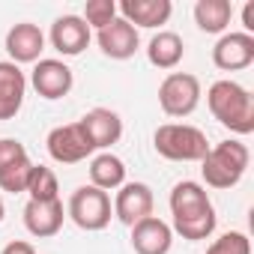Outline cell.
Returning <instances> with one entry per match:
<instances>
[{
	"label": "cell",
	"mask_w": 254,
	"mask_h": 254,
	"mask_svg": "<svg viewBox=\"0 0 254 254\" xmlns=\"http://www.w3.org/2000/svg\"><path fill=\"white\" fill-rule=\"evenodd\" d=\"M171 215H174V224L171 230L180 233L183 239L189 242H200V239H209L212 230H215V206L206 194V189L194 180H183L171 189Z\"/></svg>",
	"instance_id": "1"
},
{
	"label": "cell",
	"mask_w": 254,
	"mask_h": 254,
	"mask_svg": "<svg viewBox=\"0 0 254 254\" xmlns=\"http://www.w3.org/2000/svg\"><path fill=\"white\" fill-rule=\"evenodd\" d=\"M206 105H209L212 117L233 135L254 132V96L239 81H230V78L215 81L206 90Z\"/></svg>",
	"instance_id": "2"
},
{
	"label": "cell",
	"mask_w": 254,
	"mask_h": 254,
	"mask_svg": "<svg viewBox=\"0 0 254 254\" xmlns=\"http://www.w3.org/2000/svg\"><path fill=\"white\" fill-rule=\"evenodd\" d=\"M251 153L242 141H218L200 159V177L209 189H233L248 171Z\"/></svg>",
	"instance_id": "3"
},
{
	"label": "cell",
	"mask_w": 254,
	"mask_h": 254,
	"mask_svg": "<svg viewBox=\"0 0 254 254\" xmlns=\"http://www.w3.org/2000/svg\"><path fill=\"white\" fill-rule=\"evenodd\" d=\"M153 147L168 162H200L209 153V141L197 126L189 123H165L153 135Z\"/></svg>",
	"instance_id": "4"
},
{
	"label": "cell",
	"mask_w": 254,
	"mask_h": 254,
	"mask_svg": "<svg viewBox=\"0 0 254 254\" xmlns=\"http://www.w3.org/2000/svg\"><path fill=\"white\" fill-rule=\"evenodd\" d=\"M66 215L87 233L105 230L114 218V206H111V194L96 189V186H78L69 194L66 203Z\"/></svg>",
	"instance_id": "5"
},
{
	"label": "cell",
	"mask_w": 254,
	"mask_h": 254,
	"mask_svg": "<svg viewBox=\"0 0 254 254\" xmlns=\"http://www.w3.org/2000/svg\"><path fill=\"white\" fill-rule=\"evenodd\" d=\"M200 81L191 72H171L162 84H159V105L168 117L183 120L191 117L200 105Z\"/></svg>",
	"instance_id": "6"
},
{
	"label": "cell",
	"mask_w": 254,
	"mask_h": 254,
	"mask_svg": "<svg viewBox=\"0 0 254 254\" xmlns=\"http://www.w3.org/2000/svg\"><path fill=\"white\" fill-rule=\"evenodd\" d=\"M45 147H48V156L60 165H78L96 153L81 123H66V126L51 129L45 138Z\"/></svg>",
	"instance_id": "7"
},
{
	"label": "cell",
	"mask_w": 254,
	"mask_h": 254,
	"mask_svg": "<svg viewBox=\"0 0 254 254\" xmlns=\"http://www.w3.org/2000/svg\"><path fill=\"white\" fill-rule=\"evenodd\" d=\"M111 206H114V218L117 221H123L126 227H135L138 221L153 215L156 197H153V189L147 183H123L117 189V197H114Z\"/></svg>",
	"instance_id": "8"
},
{
	"label": "cell",
	"mask_w": 254,
	"mask_h": 254,
	"mask_svg": "<svg viewBox=\"0 0 254 254\" xmlns=\"http://www.w3.org/2000/svg\"><path fill=\"white\" fill-rule=\"evenodd\" d=\"M30 84H33V90H36L42 99L57 102V99L69 96V90H72V84H75V75H72V69H69L63 60L42 57V60L33 66V72H30Z\"/></svg>",
	"instance_id": "9"
},
{
	"label": "cell",
	"mask_w": 254,
	"mask_h": 254,
	"mask_svg": "<svg viewBox=\"0 0 254 254\" xmlns=\"http://www.w3.org/2000/svg\"><path fill=\"white\" fill-rule=\"evenodd\" d=\"M45 51V33L30 24V21H18L6 30V54L9 63L21 66V63H39Z\"/></svg>",
	"instance_id": "10"
},
{
	"label": "cell",
	"mask_w": 254,
	"mask_h": 254,
	"mask_svg": "<svg viewBox=\"0 0 254 254\" xmlns=\"http://www.w3.org/2000/svg\"><path fill=\"white\" fill-rule=\"evenodd\" d=\"M212 63L221 72H242L254 63V36L248 33H221L212 48Z\"/></svg>",
	"instance_id": "11"
},
{
	"label": "cell",
	"mask_w": 254,
	"mask_h": 254,
	"mask_svg": "<svg viewBox=\"0 0 254 254\" xmlns=\"http://www.w3.org/2000/svg\"><path fill=\"white\" fill-rule=\"evenodd\" d=\"M48 39H51V48H54L57 54H63V57H78V54L90 45L93 30L87 27V21H84L81 15H60V18L51 24Z\"/></svg>",
	"instance_id": "12"
},
{
	"label": "cell",
	"mask_w": 254,
	"mask_h": 254,
	"mask_svg": "<svg viewBox=\"0 0 254 254\" xmlns=\"http://www.w3.org/2000/svg\"><path fill=\"white\" fill-rule=\"evenodd\" d=\"M96 42H99L102 54L111 57V60H129V57H135V51L141 48L138 30H135L129 21H123L120 15H117L108 27L96 30Z\"/></svg>",
	"instance_id": "13"
},
{
	"label": "cell",
	"mask_w": 254,
	"mask_h": 254,
	"mask_svg": "<svg viewBox=\"0 0 254 254\" xmlns=\"http://www.w3.org/2000/svg\"><path fill=\"white\" fill-rule=\"evenodd\" d=\"M171 12H174L171 0H120L117 3V15L123 21H129L135 30L138 27L156 30V27L168 24Z\"/></svg>",
	"instance_id": "14"
},
{
	"label": "cell",
	"mask_w": 254,
	"mask_h": 254,
	"mask_svg": "<svg viewBox=\"0 0 254 254\" xmlns=\"http://www.w3.org/2000/svg\"><path fill=\"white\" fill-rule=\"evenodd\" d=\"M78 123L84 126V132H87L93 150H105V153H108V147H114V144L123 138V120H120V114L111 111V108H93V111H87Z\"/></svg>",
	"instance_id": "15"
},
{
	"label": "cell",
	"mask_w": 254,
	"mask_h": 254,
	"mask_svg": "<svg viewBox=\"0 0 254 254\" xmlns=\"http://www.w3.org/2000/svg\"><path fill=\"white\" fill-rule=\"evenodd\" d=\"M63 218H66L63 200H27L24 206V227L36 239L57 236L63 227Z\"/></svg>",
	"instance_id": "16"
},
{
	"label": "cell",
	"mask_w": 254,
	"mask_h": 254,
	"mask_svg": "<svg viewBox=\"0 0 254 254\" xmlns=\"http://www.w3.org/2000/svg\"><path fill=\"white\" fill-rule=\"evenodd\" d=\"M174 245V230L159 215H147L132 227V248L135 254H168Z\"/></svg>",
	"instance_id": "17"
},
{
	"label": "cell",
	"mask_w": 254,
	"mask_h": 254,
	"mask_svg": "<svg viewBox=\"0 0 254 254\" xmlns=\"http://www.w3.org/2000/svg\"><path fill=\"white\" fill-rule=\"evenodd\" d=\"M24 93H27V75L21 72V66L0 60V120H12L21 111Z\"/></svg>",
	"instance_id": "18"
},
{
	"label": "cell",
	"mask_w": 254,
	"mask_h": 254,
	"mask_svg": "<svg viewBox=\"0 0 254 254\" xmlns=\"http://www.w3.org/2000/svg\"><path fill=\"white\" fill-rule=\"evenodd\" d=\"M183 57H186V42H183V36L174 33V30H159V33L150 39V45H147V60H150L156 69L171 72V69H177V66L183 63Z\"/></svg>",
	"instance_id": "19"
},
{
	"label": "cell",
	"mask_w": 254,
	"mask_h": 254,
	"mask_svg": "<svg viewBox=\"0 0 254 254\" xmlns=\"http://www.w3.org/2000/svg\"><path fill=\"white\" fill-rule=\"evenodd\" d=\"M230 18H233V3L230 0H197L194 3V24L203 33H212V36L227 33Z\"/></svg>",
	"instance_id": "20"
},
{
	"label": "cell",
	"mask_w": 254,
	"mask_h": 254,
	"mask_svg": "<svg viewBox=\"0 0 254 254\" xmlns=\"http://www.w3.org/2000/svg\"><path fill=\"white\" fill-rule=\"evenodd\" d=\"M126 183V165L114 153H99L90 159V186L102 191H114Z\"/></svg>",
	"instance_id": "21"
},
{
	"label": "cell",
	"mask_w": 254,
	"mask_h": 254,
	"mask_svg": "<svg viewBox=\"0 0 254 254\" xmlns=\"http://www.w3.org/2000/svg\"><path fill=\"white\" fill-rule=\"evenodd\" d=\"M24 194H30V200H60L57 174L45 165H33V174H30V183H27Z\"/></svg>",
	"instance_id": "22"
},
{
	"label": "cell",
	"mask_w": 254,
	"mask_h": 254,
	"mask_svg": "<svg viewBox=\"0 0 254 254\" xmlns=\"http://www.w3.org/2000/svg\"><path fill=\"white\" fill-rule=\"evenodd\" d=\"M30 174H33L30 156H27V159H18V162L9 165L6 171H0V191L24 194V191H27V183H30Z\"/></svg>",
	"instance_id": "23"
},
{
	"label": "cell",
	"mask_w": 254,
	"mask_h": 254,
	"mask_svg": "<svg viewBox=\"0 0 254 254\" xmlns=\"http://www.w3.org/2000/svg\"><path fill=\"white\" fill-rule=\"evenodd\" d=\"M84 21H87V27L93 30H102V27H108L114 18H117V0H90V3L84 6V15H81Z\"/></svg>",
	"instance_id": "24"
},
{
	"label": "cell",
	"mask_w": 254,
	"mask_h": 254,
	"mask_svg": "<svg viewBox=\"0 0 254 254\" xmlns=\"http://www.w3.org/2000/svg\"><path fill=\"white\" fill-rule=\"evenodd\" d=\"M206 254H251V239L242 230H230V233L218 236L206 248Z\"/></svg>",
	"instance_id": "25"
},
{
	"label": "cell",
	"mask_w": 254,
	"mask_h": 254,
	"mask_svg": "<svg viewBox=\"0 0 254 254\" xmlns=\"http://www.w3.org/2000/svg\"><path fill=\"white\" fill-rule=\"evenodd\" d=\"M18 159H27V147L15 138H0V171H6Z\"/></svg>",
	"instance_id": "26"
},
{
	"label": "cell",
	"mask_w": 254,
	"mask_h": 254,
	"mask_svg": "<svg viewBox=\"0 0 254 254\" xmlns=\"http://www.w3.org/2000/svg\"><path fill=\"white\" fill-rule=\"evenodd\" d=\"M0 254H36V248L30 242H24V239H15V242L3 245V251H0Z\"/></svg>",
	"instance_id": "27"
},
{
	"label": "cell",
	"mask_w": 254,
	"mask_h": 254,
	"mask_svg": "<svg viewBox=\"0 0 254 254\" xmlns=\"http://www.w3.org/2000/svg\"><path fill=\"white\" fill-rule=\"evenodd\" d=\"M242 33H248V36H254V3L248 0V3L242 6Z\"/></svg>",
	"instance_id": "28"
},
{
	"label": "cell",
	"mask_w": 254,
	"mask_h": 254,
	"mask_svg": "<svg viewBox=\"0 0 254 254\" xmlns=\"http://www.w3.org/2000/svg\"><path fill=\"white\" fill-rule=\"evenodd\" d=\"M3 215H6V206H3V194H0V221H3Z\"/></svg>",
	"instance_id": "29"
}]
</instances>
